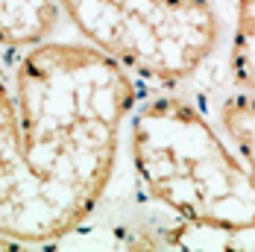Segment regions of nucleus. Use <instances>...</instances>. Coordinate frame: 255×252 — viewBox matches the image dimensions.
<instances>
[{
    "instance_id": "1",
    "label": "nucleus",
    "mask_w": 255,
    "mask_h": 252,
    "mask_svg": "<svg viewBox=\"0 0 255 252\" xmlns=\"http://www.w3.org/2000/svg\"><path fill=\"white\" fill-rule=\"evenodd\" d=\"M26 158L53 202L82 226L103 200L135 109V82L94 44L38 41L15 65Z\"/></svg>"
},
{
    "instance_id": "4",
    "label": "nucleus",
    "mask_w": 255,
    "mask_h": 252,
    "mask_svg": "<svg viewBox=\"0 0 255 252\" xmlns=\"http://www.w3.org/2000/svg\"><path fill=\"white\" fill-rule=\"evenodd\" d=\"M74 229L29 167L15 91L0 76V235L24 247L56 244Z\"/></svg>"
},
{
    "instance_id": "7",
    "label": "nucleus",
    "mask_w": 255,
    "mask_h": 252,
    "mask_svg": "<svg viewBox=\"0 0 255 252\" xmlns=\"http://www.w3.org/2000/svg\"><path fill=\"white\" fill-rule=\"evenodd\" d=\"M229 71L232 79L244 91H255V0H238L235 3Z\"/></svg>"
},
{
    "instance_id": "5",
    "label": "nucleus",
    "mask_w": 255,
    "mask_h": 252,
    "mask_svg": "<svg viewBox=\"0 0 255 252\" xmlns=\"http://www.w3.org/2000/svg\"><path fill=\"white\" fill-rule=\"evenodd\" d=\"M56 0H0V44L3 47H32L47 41L59 24Z\"/></svg>"
},
{
    "instance_id": "2",
    "label": "nucleus",
    "mask_w": 255,
    "mask_h": 252,
    "mask_svg": "<svg viewBox=\"0 0 255 252\" xmlns=\"http://www.w3.org/2000/svg\"><path fill=\"white\" fill-rule=\"evenodd\" d=\"M132 164L153 202L179 220L255 232V176L188 100L158 94L132 109Z\"/></svg>"
},
{
    "instance_id": "8",
    "label": "nucleus",
    "mask_w": 255,
    "mask_h": 252,
    "mask_svg": "<svg viewBox=\"0 0 255 252\" xmlns=\"http://www.w3.org/2000/svg\"><path fill=\"white\" fill-rule=\"evenodd\" d=\"M15 247H18L15 241H9V238H3V235H0V250H15Z\"/></svg>"
},
{
    "instance_id": "3",
    "label": "nucleus",
    "mask_w": 255,
    "mask_h": 252,
    "mask_svg": "<svg viewBox=\"0 0 255 252\" xmlns=\"http://www.w3.org/2000/svg\"><path fill=\"white\" fill-rule=\"evenodd\" d=\"M79 32L129 74L182 82L214 53L220 21L208 0H56Z\"/></svg>"
},
{
    "instance_id": "6",
    "label": "nucleus",
    "mask_w": 255,
    "mask_h": 252,
    "mask_svg": "<svg viewBox=\"0 0 255 252\" xmlns=\"http://www.w3.org/2000/svg\"><path fill=\"white\" fill-rule=\"evenodd\" d=\"M229 147L255 176V91H235L217 109Z\"/></svg>"
}]
</instances>
